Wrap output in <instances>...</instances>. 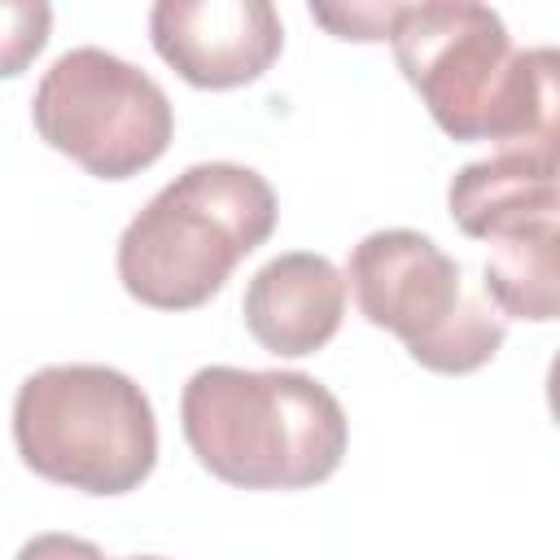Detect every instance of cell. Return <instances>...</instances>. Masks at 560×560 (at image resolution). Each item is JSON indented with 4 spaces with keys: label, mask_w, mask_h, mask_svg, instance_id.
<instances>
[{
    "label": "cell",
    "mask_w": 560,
    "mask_h": 560,
    "mask_svg": "<svg viewBox=\"0 0 560 560\" xmlns=\"http://www.w3.org/2000/svg\"><path fill=\"white\" fill-rule=\"evenodd\" d=\"M179 429L197 464L236 490H306L328 481L350 442L346 411L306 372L197 368L179 394Z\"/></svg>",
    "instance_id": "1"
},
{
    "label": "cell",
    "mask_w": 560,
    "mask_h": 560,
    "mask_svg": "<svg viewBox=\"0 0 560 560\" xmlns=\"http://www.w3.org/2000/svg\"><path fill=\"white\" fill-rule=\"evenodd\" d=\"M276 192L254 166L197 162L122 228L118 280L140 306L197 311L276 232Z\"/></svg>",
    "instance_id": "2"
},
{
    "label": "cell",
    "mask_w": 560,
    "mask_h": 560,
    "mask_svg": "<svg viewBox=\"0 0 560 560\" xmlns=\"http://www.w3.org/2000/svg\"><path fill=\"white\" fill-rule=\"evenodd\" d=\"M13 442L22 464L83 494H127L158 464L149 394L105 363H48L18 385Z\"/></svg>",
    "instance_id": "3"
},
{
    "label": "cell",
    "mask_w": 560,
    "mask_h": 560,
    "mask_svg": "<svg viewBox=\"0 0 560 560\" xmlns=\"http://www.w3.org/2000/svg\"><path fill=\"white\" fill-rule=\"evenodd\" d=\"M346 284L372 328L394 332L420 368L442 376L486 368L508 337L503 319L464 293V267L411 228L368 232L350 249Z\"/></svg>",
    "instance_id": "4"
},
{
    "label": "cell",
    "mask_w": 560,
    "mask_h": 560,
    "mask_svg": "<svg viewBox=\"0 0 560 560\" xmlns=\"http://www.w3.org/2000/svg\"><path fill=\"white\" fill-rule=\"evenodd\" d=\"M402 79L451 140L508 144L525 118V52L503 18L472 0L402 4L389 31Z\"/></svg>",
    "instance_id": "5"
},
{
    "label": "cell",
    "mask_w": 560,
    "mask_h": 560,
    "mask_svg": "<svg viewBox=\"0 0 560 560\" xmlns=\"http://www.w3.org/2000/svg\"><path fill=\"white\" fill-rule=\"evenodd\" d=\"M35 131L96 179H131L149 171L171 136L175 109L158 79L105 48L61 52L31 101Z\"/></svg>",
    "instance_id": "6"
},
{
    "label": "cell",
    "mask_w": 560,
    "mask_h": 560,
    "mask_svg": "<svg viewBox=\"0 0 560 560\" xmlns=\"http://www.w3.org/2000/svg\"><path fill=\"white\" fill-rule=\"evenodd\" d=\"M149 39L184 83L228 92L271 70L284 26L267 0H158Z\"/></svg>",
    "instance_id": "7"
},
{
    "label": "cell",
    "mask_w": 560,
    "mask_h": 560,
    "mask_svg": "<svg viewBox=\"0 0 560 560\" xmlns=\"http://www.w3.org/2000/svg\"><path fill=\"white\" fill-rule=\"evenodd\" d=\"M346 276L324 254L289 249L254 271L241 298V315L262 350L280 359H302L337 337L346 315Z\"/></svg>",
    "instance_id": "8"
},
{
    "label": "cell",
    "mask_w": 560,
    "mask_h": 560,
    "mask_svg": "<svg viewBox=\"0 0 560 560\" xmlns=\"http://www.w3.org/2000/svg\"><path fill=\"white\" fill-rule=\"evenodd\" d=\"M451 219L464 236L499 241L534 223L560 219V175H547L512 153L468 162L446 188Z\"/></svg>",
    "instance_id": "9"
},
{
    "label": "cell",
    "mask_w": 560,
    "mask_h": 560,
    "mask_svg": "<svg viewBox=\"0 0 560 560\" xmlns=\"http://www.w3.org/2000/svg\"><path fill=\"white\" fill-rule=\"evenodd\" d=\"M481 293L508 319H560V219L499 236L481 267Z\"/></svg>",
    "instance_id": "10"
},
{
    "label": "cell",
    "mask_w": 560,
    "mask_h": 560,
    "mask_svg": "<svg viewBox=\"0 0 560 560\" xmlns=\"http://www.w3.org/2000/svg\"><path fill=\"white\" fill-rule=\"evenodd\" d=\"M547 175H560V48H525V118L516 140L499 144Z\"/></svg>",
    "instance_id": "11"
},
{
    "label": "cell",
    "mask_w": 560,
    "mask_h": 560,
    "mask_svg": "<svg viewBox=\"0 0 560 560\" xmlns=\"http://www.w3.org/2000/svg\"><path fill=\"white\" fill-rule=\"evenodd\" d=\"M402 4H311V18L337 39H389Z\"/></svg>",
    "instance_id": "12"
},
{
    "label": "cell",
    "mask_w": 560,
    "mask_h": 560,
    "mask_svg": "<svg viewBox=\"0 0 560 560\" xmlns=\"http://www.w3.org/2000/svg\"><path fill=\"white\" fill-rule=\"evenodd\" d=\"M13 560H105V551L88 538H74V534H35L18 547Z\"/></svg>",
    "instance_id": "13"
},
{
    "label": "cell",
    "mask_w": 560,
    "mask_h": 560,
    "mask_svg": "<svg viewBox=\"0 0 560 560\" xmlns=\"http://www.w3.org/2000/svg\"><path fill=\"white\" fill-rule=\"evenodd\" d=\"M547 407H551V420L560 424V350L551 354V368H547Z\"/></svg>",
    "instance_id": "14"
},
{
    "label": "cell",
    "mask_w": 560,
    "mask_h": 560,
    "mask_svg": "<svg viewBox=\"0 0 560 560\" xmlns=\"http://www.w3.org/2000/svg\"><path fill=\"white\" fill-rule=\"evenodd\" d=\"M131 560H162V556H131Z\"/></svg>",
    "instance_id": "15"
}]
</instances>
